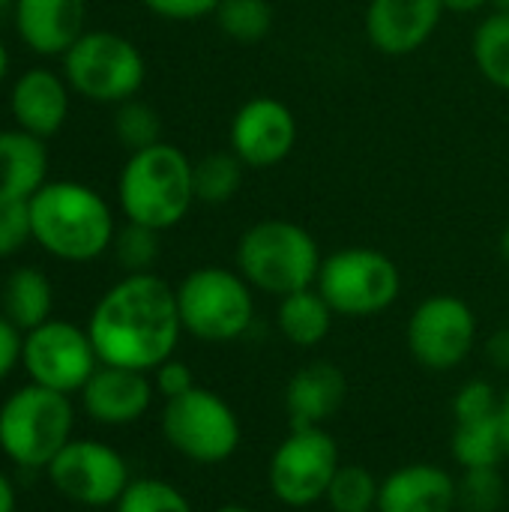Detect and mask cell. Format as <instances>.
Masks as SVG:
<instances>
[{
	"mask_svg": "<svg viewBox=\"0 0 509 512\" xmlns=\"http://www.w3.org/2000/svg\"><path fill=\"white\" fill-rule=\"evenodd\" d=\"M87 333L99 363L150 375L180 345L177 294L156 273H126L96 300Z\"/></svg>",
	"mask_w": 509,
	"mask_h": 512,
	"instance_id": "cell-1",
	"label": "cell"
},
{
	"mask_svg": "<svg viewBox=\"0 0 509 512\" xmlns=\"http://www.w3.org/2000/svg\"><path fill=\"white\" fill-rule=\"evenodd\" d=\"M33 243L57 261L87 264L111 252L117 222L111 204L87 183L48 180L30 201Z\"/></svg>",
	"mask_w": 509,
	"mask_h": 512,
	"instance_id": "cell-2",
	"label": "cell"
},
{
	"mask_svg": "<svg viewBox=\"0 0 509 512\" xmlns=\"http://www.w3.org/2000/svg\"><path fill=\"white\" fill-rule=\"evenodd\" d=\"M192 165L195 162L168 141L129 153L117 177L123 219L156 231L180 225L195 204Z\"/></svg>",
	"mask_w": 509,
	"mask_h": 512,
	"instance_id": "cell-3",
	"label": "cell"
},
{
	"mask_svg": "<svg viewBox=\"0 0 509 512\" xmlns=\"http://www.w3.org/2000/svg\"><path fill=\"white\" fill-rule=\"evenodd\" d=\"M318 240L291 219H261L249 225L234 249L237 273L261 294L276 300L312 288L321 270Z\"/></svg>",
	"mask_w": 509,
	"mask_h": 512,
	"instance_id": "cell-4",
	"label": "cell"
},
{
	"mask_svg": "<svg viewBox=\"0 0 509 512\" xmlns=\"http://www.w3.org/2000/svg\"><path fill=\"white\" fill-rule=\"evenodd\" d=\"M72 432L75 405L66 393L27 381L0 405V453L21 471H45Z\"/></svg>",
	"mask_w": 509,
	"mask_h": 512,
	"instance_id": "cell-5",
	"label": "cell"
},
{
	"mask_svg": "<svg viewBox=\"0 0 509 512\" xmlns=\"http://www.w3.org/2000/svg\"><path fill=\"white\" fill-rule=\"evenodd\" d=\"M174 294L183 333L198 342H237L255 324V288L237 267H195L174 285Z\"/></svg>",
	"mask_w": 509,
	"mask_h": 512,
	"instance_id": "cell-6",
	"label": "cell"
},
{
	"mask_svg": "<svg viewBox=\"0 0 509 512\" xmlns=\"http://www.w3.org/2000/svg\"><path fill=\"white\" fill-rule=\"evenodd\" d=\"M159 429L165 444L192 465H222L234 459L243 444V426L237 411L207 387L162 402Z\"/></svg>",
	"mask_w": 509,
	"mask_h": 512,
	"instance_id": "cell-7",
	"label": "cell"
},
{
	"mask_svg": "<svg viewBox=\"0 0 509 512\" xmlns=\"http://www.w3.org/2000/svg\"><path fill=\"white\" fill-rule=\"evenodd\" d=\"M63 78L87 102L120 105L144 87L147 63L132 39L111 30H87L63 54Z\"/></svg>",
	"mask_w": 509,
	"mask_h": 512,
	"instance_id": "cell-8",
	"label": "cell"
},
{
	"mask_svg": "<svg viewBox=\"0 0 509 512\" xmlns=\"http://www.w3.org/2000/svg\"><path fill=\"white\" fill-rule=\"evenodd\" d=\"M315 288L336 318H375L399 300L402 273L387 252L348 246L321 261Z\"/></svg>",
	"mask_w": 509,
	"mask_h": 512,
	"instance_id": "cell-9",
	"label": "cell"
},
{
	"mask_svg": "<svg viewBox=\"0 0 509 512\" xmlns=\"http://www.w3.org/2000/svg\"><path fill=\"white\" fill-rule=\"evenodd\" d=\"M342 465L336 438L324 426H291L267 462V489L288 510L324 504Z\"/></svg>",
	"mask_w": 509,
	"mask_h": 512,
	"instance_id": "cell-10",
	"label": "cell"
},
{
	"mask_svg": "<svg viewBox=\"0 0 509 512\" xmlns=\"http://www.w3.org/2000/svg\"><path fill=\"white\" fill-rule=\"evenodd\" d=\"M45 477L63 501L87 512L114 507L132 483L123 453L96 438H72L51 459Z\"/></svg>",
	"mask_w": 509,
	"mask_h": 512,
	"instance_id": "cell-11",
	"label": "cell"
},
{
	"mask_svg": "<svg viewBox=\"0 0 509 512\" xmlns=\"http://www.w3.org/2000/svg\"><path fill=\"white\" fill-rule=\"evenodd\" d=\"M477 336V315L456 294H432L420 300L405 327L411 357L417 360V366L435 375L459 369L474 354Z\"/></svg>",
	"mask_w": 509,
	"mask_h": 512,
	"instance_id": "cell-12",
	"label": "cell"
},
{
	"mask_svg": "<svg viewBox=\"0 0 509 512\" xmlns=\"http://www.w3.org/2000/svg\"><path fill=\"white\" fill-rule=\"evenodd\" d=\"M21 369L30 384L75 396L99 369V354L87 327L48 318L45 324L24 333Z\"/></svg>",
	"mask_w": 509,
	"mask_h": 512,
	"instance_id": "cell-13",
	"label": "cell"
},
{
	"mask_svg": "<svg viewBox=\"0 0 509 512\" xmlns=\"http://www.w3.org/2000/svg\"><path fill=\"white\" fill-rule=\"evenodd\" d=\"M228 141L246 168H273L297 144V117L276 96H252L237 108Z\"/></svg>",
	"mask_w": 509,
	"mask_h": 512,
	"instance_id": "cell-14",
	"label": "cell"
},
{
	"mask_svg": "<svg viewBox=\"0 0 509 512\" xmlns=\"http://www.w3.org/2000/svg\"><path fill=\"white\" fill-rule=\"evenodd\" d=\"M78 399H81V411L96 426L126 429L147 417V411L153 408L156 390L147 372L99 363V369L81 387Z\"/></svg>",
	"mask_w": 509,
	"mask_h": 512,
	"instance_id": "cell-15",
	"label": "cell"
},
{
	"mask_svg": "<svg viewBox=\"0 0 509 512\" xmlns=\"http://www.w3.org/2000/svg\"><path fill=\"white\" fill-rule=\"evenodd\" d=\"M444 12V0H369L366 39L387 57L414 54L435 36Z\"/></svg>",
	"mask_w": 509,
	"mask_h": 512,
	"instance_id": "cell-16",
	"label": "cell"
},
{
	"mask_svg": "<svg viewBox=\"0 0 509 512\" xmlns=\"http://www.w3.org/2000/svg\"><path fill=\"white\" fill-rule=\"evenodd\" d=\"M72 87L66 84L63 72L48 66L24 69L9 87V114L18 129L48 141L54 138L69 117Z\"/></svg>",
	"mask_w": 509,
	"mask_h": 512,
	"instance_id": "cell-17",
	"label": "cell"
},
{
	"mask_svg": "<svg viewBox=\"0 0 509 512\" xmlns=\"http://www.w3.org/2000/svg\"><path fill=\"white\" fill-rule=\"evenodd\" d=\"M21 45L39 57H63L87 33V0H15Z\"/></svg>",
	"mask_w": 509,
	"mask_h": 512,
	"instance_id": "cell-18",
	"label": "cell"
},
{
	"mask_svg": "<svg viewBox=\"0 0 509 512\" xmlns=\"http://www.w3.org/2000/svg\"><path fill=\"white\" fill-rule=\"evenodd\" d=\"M459 477L432 462L399 465L381 477L375 512H456Z\"/></svg>",
	"mask_w": 509,
	"mask_h": 512,
	"instance_id": "cell-19",
	"label": "cell"
},
{
	"mask_svg": "<svg viewBox=\"0 0 509 512\" xmlns=\"http://www.w3.org/2000/svg\"><path fill=\"white\" fill-rule=\"evenodd\" d=\"M348 378L330 360L300 366L285 384V414L291 426H324L345 408Z\"/></svg>",
	"mask_w": 509,
	"mask_h": 512,
	"instance_id": "cell-20",
	"label": "cell"
},
{
	"mask_svg": "<svg viewBox=\"0 0 509 512\" xmlns=\"http://www.w3.org/2000/svg\"><path fill=\"white\" fill-rule=\"evenodd\" d=\"M48 183L45 141L12 126L0 129V201H30Z\"/></svg>",
	"mask_w": 509,
	"mask_h": 512,
	"instance_id": "cell-21",
	"label": "cell"
},
{
	"mask_svg": "<svg viewBox=\"0 0 509 512\" xmlns=\"http://www.w3.org/2000/svg\"><path fill=\"white\" fill-rule=\"evenodd\" d=\"M333 321H336V312L330 309V303L321 297V291L315 285L282 297L279 306H276V330H279V336L288 345L303 348V351L318 348L330 336Z\"/></svg>",
	"mask_w": 509,
	"mask_h": 512,
	"instance_id": "cell-22",
	"label": "cell"
},
{
	"mask_svg": "<svg viewBox=\"0 0 509 512\" xmlns=\"http://www.w3.org/2000/svg\"><path fill=\"white\" fill-rule=\"evenodd\" d=\"M54 288L39 267H15L0 288V312L21 330H33L51 318Z\"/></svg>",
	"mask_w": 509,
	"mask_h": 512,
	"instance_id": "cell-23",
	"label": "cell"
},
{
	"mask_svg": "<svg viewBox=\"0 0 509 512\" xmlns=\"http://www.w3.org/2000/svg\"><path fill=\"white\" fill-rule=\"evenodd\" d=\"M450 456H453V462L462 471L501 468V462H507V459H504V441H501V423H498V417L459 420V423H453Z\"/></svg>",
	"mask_w": 509,
	"mask_h": 512,
	"instance_id": "cell-24",
	"label": "cell"
},
{
	"mask_svg": "<svg viewBox=\"0 0 509 512\" xmlns=\"http://www.w3.org/2000/svg\"><path fill=\"white\" fill-rule=\"evenodd\" d=\"M471 57L477 72L498 90H509V12L486 15L471 36Z\"/></svg>",
	"mask_w": 509,
	"mask_h": 512,
	"instance_id": "cell-25",
	"label": "cell"
},
{
	"mask_svg": "<svg viewBox=\"0 0 509 512\" xmlns=\"http://www.w3.org/2000/svg\"><path fill=\"white\" fill-rule=\"evenodd\" d=\"M246 165L231 150H216L201 156L192 165V183H195V201L201 204H228L240 186H243Z\"/></svg>",
	"mask_w": 509,
	"mask_h": 512,
	"instance_id": "cell-26",
	"label": "cell"
},
{
	"mask_svg": "<svg viewBox=\"0 0 509 512\" xmlns=\"http://www.w3.org/2000/svg\"><path fill=\"white\" fill-rule=\"evenodd\" d=\"M381 480L366 465H339L324 504L330 512H375Z\"/></svg>",
	"mask_w": 509,
	"mask_h": 512,
	"instance_id": "cell-27",
	"label": "cell"
},
{
	"mask_svg": "<svg viewBox=\"0 0 509 512\" xmlns=\"http://www.w3.org/2000/svg\"><path fill=\"white\" fill-rule=\"evenodd\" d=\"M213 18L228 39L243 45L261 42L273 30V6L267 0H222Z\"/></svg>",
	"mask_w": 509,
	"mask_h": 512,
	"instance_id": "cell-28",
	"label": "cell"
},
{
	"mask_svg": "<svg viewBox=\"0 0 509 512\" xmlns=\"http://www.w3.org/2000/svg\"><path fill=\"white\" fill-rule=\"evenodd\" d=\"M114 512H195L183 489L159 477H138L111 507Z\"/></svg>",
	"mask_w": 509,
	"mask_h": 512,
	"instance_id": "cell-29",
	"label": "cell"
},
{
	"mask_svg": "<svg viewBox=\"0 0 509 512\" xmlns=\"http://www.w3.org/2000/svg\"><path fill=\"white\" fill-rule=\"evenodd\" d=\"M114 135L129 153L153 147L162 141V117L150 102H141L138 96L126 99L114 105Z\"/></svg>",
	"mask_w": 509,
	"mask_h": 512,
	"instance_id": "cell-30",
	"label": "cell"
},
{
	"mask_svg": "<svg viewBox=\"0 0 509 512\" xmlns=\"http://www.w3.org/2000/svg\"><path fill=\"white\" fill-rule=\"evenodd\" d=\"M162 231L138 225V222H126L123 228H117L111 252L120 264L123 273H153L159 255H162Z\"/></svg>",
	"mask_w": 509,
	"mask_h": 512,
	"instance_id": "cell-31",
	"label": "cell"
},
{
	"mask_svg": "<svg viewBox=\"0 0 509 512\" xmlns=\"http://www.w3.org/2000/svg\"><path fill=\"white\" fill-rule=\"evenodd\" d=\"M507 504V480L501 468H474L459 477V512H501Z\"/></svg>",
	"mask_w": 509,
	"mask_h": 512,
	"instance_id": "cell-32",
	"label": "cell"
},
{
	"mask_svg": "<svg viewBox=\"0 0 509 512\" xmlns=\"http://www.w3.org/2000/svg\"><path fill=\"white\" fill-rule=\"evenodd\" d=\"M453 423L459 420H483V417H498L501 411V390L483 378L465 381L456 396H453Z\"/></svg>",
	"mask_w": 509,
	"mask_h": 512,
	"instance_id": "cell-33",
	"label": "cell"
},
{
	"mask_svg": "<svg viewBox=\"0 0 509 512\" xmlns=\"http://www.w3.org/2000/svg\"><path fill=\"white\" fill-rule=\"evenodd\" d=\"M33 240L27 201H0V258H12Z\"/></svg>",
	"mask_w": 509,
	"mask_h": 512,
	"instance_id": "cell-34",
	"label": "cell"
},
{
	"mask_svg": "<svg viewBox=\"0 0 509 512\" xmlns=\"http://www.w3.org/2000/svg\"><path fill=\"white\" fill-rule=\"evenodd\" d=\"M150 378H153V390H156V396H162V402L177 399V396L189 393L192 387H198L192 366L183 363V360H177V357H168L165 363H159L150 372Z\"/></svg>",
	"mask_w": 509,
	"mask_h": 512,
	"instance_id": "cell-35",
	"label": "cell"
},
{
	"mask_svg": "<svg viewBox=\"0 0 509 512\" xmlns=\"http://www.w3.org/2000/svg\"><path fill=\"white\" fill-rule=\"evenodd\" d=\"M144 9H150L159 18L168 21H195V18H207L219 9L222 0H141Z\"/></svg>",
	"mask_w": 509,
	"mask_h": 512,
	"instance_id": "cell-36",
	"label": "cell"
},
{
	"mask_svg": "<svg viewBox=\"0 0 509 512\" xmlns=\"http://www.w3.org/2000/svg\"><path fill=\"white\" fill-rule=\"evenodd\" d=\"M21 342L24 333L0 312V384L15 372V366H21Z\"/></svg>",
	"mask_w": 509,
	"mask_h": 512,
	"instance_id": "cell-37",
	"label": "cell"
},
{
	"mask_svg": "<svg viewBox=\"0 0 509 512\" xmlns=\"http://www.w3.org/2000/svg\"><path fill=\"white\" fill-rule=\"evenodd\" d=\"M483 351H486V360H489L492 369L509 375V324H504V327H498V330L489 333Z\"/></svg>",
	"mask_w": 509,
	"mask_h": 512,
	"instance_id": "cell-38",
	"label": "cell"
},
{
	"mask_svg": "<svg viewBox=\"0 0 509 512\" xmlns=\"http://www.w3.org/2000/svg\"><path fill=\"white\" fill-rule=\"evenodd\" d=\"M18 510V495L12 480L0 471V512H15Z\"/></svg>",
	"mask_w": 509,
	"mask_h": 512,
	"instance_id": "cell-39",
	"label": "cell"
},
{
	"mask_svg": "<svg viewBox=\"0 0 509 512\" xmlns=\"http://www.w3.org/2000/svg\"><path fill=\"white\" fill-rule=\"evenodd\" d=\"M483 6H492V0H444V9L456 15H474Z\"/></svg>",
	"mask_w": 509,
	"mask_h": 512,
	"instance_id": "cell-40",
	"label": "cell"
},
{
	"mask_svg": "<svg viewBox=\"0 0 509 512\" xmlns=\"http://www.w3.org/2000/svg\"><path fill=\"white\" fill-rule=\"evenodd\" d=\"M498 423H501V441H504V459L509 462V387L501 393V411H498Z\"/></svg>",
	"mask_w": 509,
	"mask_h": 512,
	"instance_id": "cell-41",
	"label": "cell"
},
{
	"mask_svg": "<svg viewBox=\"0 0 509 512\" xmlns=\"http://www.w3.org/2000/svg\"><path fill=\"white\" fill-rule=\"evenodd\" d=\"M6 75H9V48H6V42L0 39V84L6 81Z\"/></svg>",
	"mask_w": 509,
	"mask_h": 512,
	"instance_id": "cell-42",
	"label": "cell"
},
{
	"mask_svg": "<svg viewBox=\"0 0 509 512\" xmlns=\"http://www.w3.org/2000/svg\"><path fill=\"white\" fill-rule=\"evenodd\" d=\"M498 252H501V258H504V264L509 267V225L501 231V240H498Z\"/></svg>",
	"mask_w": 509,
	"mask_h": 512,
	"instance_id": "cell-43",
	"label": "cell"
},
{
	"mask_svg": "<svg viewBox=\"0 0 509 512\" xmlns=\"http://www.w3.org/2000/svg\"><path fill=\"white\" fill-rule=\"evenodd\" d=\"M12 12H15V0H0V24H3V21H9V18H12Z\"/></svg>",
	"mask_w": 509,
	"mask_h": 512,
	"instance_id": "cell-44",
	"label": "cell"
},
{
	"mask_svg": "<svg viewBox=\"0 0 509 512\" xmlns=\"http://www.w3.org/2000/svg\"><path fill=\"white\" fill-rule=\"evenodd\" d=\"M213 512H255L252 507H243V504H222V507H216Z\"/></svg>",
	"mask_w": 509,
	"mask_h": 512,
	"instance_id": "cell-45",
	"label": "cell"
},
{
	"mask_svg": "<svg viewBox=\"0 0 509 512\" xmlns=\"http://www.w3.org/2000/svg\"><path fill=\"white\" fill-rule=\"evenodd\" d=\"M492 6H495L498 12H509V0H492Z\"/></svg>",
	"mask_w": 509,
	"mask_h": 512,
	"instance_id": "cell-46",
	"label": "cell"
}]
</instances>
